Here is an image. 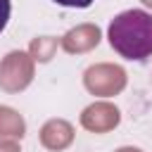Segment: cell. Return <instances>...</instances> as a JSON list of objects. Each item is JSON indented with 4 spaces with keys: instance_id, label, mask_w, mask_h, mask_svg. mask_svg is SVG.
<instances>
[{
    "instance_id": "obj_1",
    "label": "cell",
    "mask_w": 152,
    "mask_h": 152,
    "mask_svg": "<svg viewBox=\"0 0 152 152\" xmlns=\"http://www.w3.org/2000/svg\"><path fill=\"white\" fill-rule=\"evenodd\" d=\"M107 40L124 59L145 62L152 57V14L145 10H124L107 26Z\"/></svg>"
},
{
    "instance_id": "obj_2",
    "label": "cell",
    "mask_w": 152,
    "mask_h": 152,
    "mask_svg": "<svg viewBox=\"0 0 152 152\" xmlns=\"http://www.w3.org/2000/svg\"><path fill=\"white\" fill-rule=\"evenodd\" d=\"M10 14H12V2L10 0H0V33L5 31V26L10 21Z\"/></svg>"
},
{
    "instance_id": "obj_3",
    "label": "cell",
    "mask_w": 152,
    "mask_h": 152,
    "mask_svg": "<svg viewBox=\"0 0 152 152\" xmlns=\"http://www.w3.org/2000/svg\"><path fill=\"white\" fill-rule=\"evenodd\" d=\"M55 5H62V7H71V10H83V7H90L93 0H52Z\"/></svg>"
}]
</instances>
